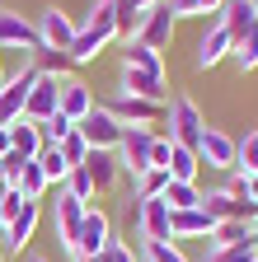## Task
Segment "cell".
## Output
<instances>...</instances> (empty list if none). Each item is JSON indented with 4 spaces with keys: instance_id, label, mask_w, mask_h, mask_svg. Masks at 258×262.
Segmentation results:
<instances>
[{
    "instance_id": "obj_1",
    "label": "cell",
    "mask_w": 258,
    "mask_h": 262,
    "mask_svg": "<svg viewBox=\"0 0 258 262\" xmlns=\"http://www.w3.org/2000/svg\"><path fill=\"white\" fill-rule=\"evenodd\" d=\"M113 38H117V14H113V0H99V5L89 10V19L80 24L75 42H71V61H75V66L94 61V56H99Z\"/></svg>"
},
{
    "instance_id": "obj_2",
    "label": "cell",
    "mask_w": 258,
    "mask_h": 262,
    "mask_svg": "<svg viewBox=\"0 0 258 262\" xmlns=\"http://www.w3.org/2000/svg\"><path fill=\"white\" fill-rule=\"evenodd\" d=\"M169 141L174 145H188V150H197V141H202V131H207V117H202V108L192 103L188 94H174L169 98Z\"/></svg>"
},
{
    "instance_id": "obj_3",
    "label": "cell",
    "mask_w": 258,
    "mask_h": 262,
    "mask_svg": "<svg viewBox=\"0 0 258 262\" xmlns=\"http://www.w3.org/2000/svg\"><path fill=\"white\" fill-rule=\"evenodd\" d=\"M75 131L85 136V145H89V150H113V155H117L122 131H127V126H122L104 103H94V113H89V117H80V122H75Z\"/></svg>"
},
{
    "instance_id": "obj_4",
    "label": "cell",
    "mask_w": 258,
    "mask_h": 262,
    "mask_svg": "<svg viewBox=\"0 0 258 262\" xmlns=\"http://www.w3.org/2000/svg\"><path fill=\"white\" fill-rule=\"evenodd\" d=\"M122 126H160L169 117V103H150V98H132V94H113L104 103Z\"/></svg>"
},
{
    "instance_id": "obj_5",
    "label": "cell",
    "mask_w": 258,
    "mask_h": 262,
    "mask_svg": "<svg viewBox=\"0 0 258 262\" xmlns=\"http://www.w3.org/2000/svg\"><path fill=\"white\" fill-rule=\"evenodd\" d=\"M108 244H113L108 215H104L99 206H89V211H85V225H80V239H75V248H71V262H94Z\"/></svg>"
},
{
    "instance_id": "obj_6",
    "label": "cell",
    "mask_w": 258,
    "mask_h": 262,
    "mask_svg": "<svg viewBox=\"0 0 258 262\" xmlns=\"http://www.w3.org/2000/svg\"><path fill=\"white\" fill-rule=\"evenodd\" d=\"M38 75H43V71H38L33 61H28L19 75H10V80H5V89H0V126H10V122H19V117H24L28 89L38 84Z\"/></svg>"
},
{
    "instance_id": "obj_7",
    "label": "cell",
    "mask_w": 258,
    "mask_h": 262,
    "mask_svg": "<svg viewBox=\"0 0 258 262\" xmlns=\"http://www.w3.org/2000/svg\"><path fill=\"white\" fill-rule=\"evenodd\" d=\"M150 145H155V131L150 126H127L122 131V145H117V164L127 173H146L150 169Z\"/></svg>"
},
{
    "instance_id": "obj_8",
    "label": "cell",
    "mask_w": 258,
    "mask_h": 262,
    "mask_svg": "<svg viewBox=\"0 0 258 262\" xmlns=\"http://www.w3.org/2000/svg\"><path fill=\"white\" fill-rule=\"evenodd\" d=\"M43 42H38V28L33 19H24L14 10H0V52H28L33 56Z\"/></svg>"
},
{
    "instance_id": "obj_9",
    "label": "cell",
    "mask_w": 258,
    "mask_h": 262,
    "mask_svg": "<svg viewBox=\"0 0 258 262\" xmlns=\"http://www.w3.org/2000/svg\"><path fill=\"white\" fill-rule=\"evenodd\" d=\"M33 28H38V42L47 52H71L75 33H80V24H71V14H61V10H43Z\"/></svg>"
},
{
    "instance_id": "obj_10",
    "label": "cell",
    "mask_w": 258,
    "mask_h": 262,
    "mask_svg": "<svg viewBox=\"0 0 258 262\" xmlns=\"http://www.w3.org/2000/svg\"><path fill=\"white\" fill-rule=\"evenodd\" d=\"M132 42H141V47H150V52H165V47L174 42V14H169L165 0H160L155 10H146V19H141V28H136Z\"/></svg>"
},
{
    "instance_id": "obj_11",
    "label": "cell",
    "mask_w": 258,
    "mask_h": 262,
    "mask_svg": "<svg viewBox=\"0 0 258 262\" xmlns=\"http://www.w3.org/2000/svg\"><path fill=\"white\" fill-rule=\"evenodd\" d=\"M197 159H202V169L230 173V169H235V136H225L221 126H207L202 141H197Z\"/></svg>"
},
{
    "instance_id": "obj_12",
    "label": "cell",
    "mask_w": 258,
    "mask_h": 262,
    "mask_svg": "<svg viewBox=\"0 0 258 262\" xmlns=\"http://www.w3.org/2000/svg\"><path fill=\"white\" fill-rule=\"evenodd\" d=\"M169 206H165V196H150V202H136V229H141V239L146 244H165L174 239L169 234Z\"/></svg>"
},
{
    "instance_id": "obj_13",
    "label": "cell",
    "mask_w": 258,
    "mask_h": 262,
    "mask_svg": "<svg viewBox=\"0 0 258 262\" xmlns=\"http://www.w3.org/2000/svg\"><path fill=\"white\" fill-rule=\"evenodd\" d=\"M85 202H75V196L66 192V187H61L56 192V239H61V248H75V239H80V225H85Z\"/></svg>"
},
{
    "instance_id": "obj_14",
    "label": "cell",
    "mask_w": 258,
    "mask_h": 262,
    "mask_svg": "<svg viewBox=\"0 0 258 262\" xmlns=\"http://www.w3.org/2000/svg\"><path fill=\"white\" fill-rule=\"evenodd\" d=\"M202 211H207L216 225H225V220H249V225H253V215H258V206H253V202H235L225 187L202 192Z\"/></svg>"
},
{
    "instance_id": "obj_15",
    "label": "cell",
    "mask_w": 258,
    "mask_h": 262,
    "mask_svg": "<svg viewBox=\"0 0 258 262\" xmlns=\"http://www.w3.org/2000/svg\"><path fill=\"white\" fill-rule=\"evenodd\" d=\"M56 98H61V80H56V75H38V84L28 89V103H24V117L43 126L47 117H56Z\"/></svg>"
},
{
    "instance_id": "obj_16",
    "label": "cell",
    "mask_w": 258,
    "mask_h": 262,
    "mask_svg": "<svg viewBox=\"0 0 258 262\" xmlns=\"http://www.w3.org/2000/svg\"><path fill=\"white\" fill-rule=\"evenodd\" d=\"M117 94L150 98V103H169V84H165V75H146V71H132V66H122V89H117Z\"/></svg>"
},
{
    "instance_id": "obj_17",
    "label": "cell",
    "mask_w": 258,
    "mask_h": 262,
    "mask_svg": "<svg viewBox=\"0 0 258 262\" xmlns=\"http://www.w3.org/2000/svg\"><path fill=\"white\" fill-rule=\"evenodd\" d=\"M33 234H38V202H24V211L5 225V239H0V248H5V253H24L28 244H33Z\"/></svg>"
},
{
    "instance_id": "obj_18",
    "label": "cell",
    "mask_w": 258,
    "mask_h": 262,
    "mask_svg": "<svg viewBox=\"0 0 258 262\" xmlns=\"http://www.w3.org/2000/svg\"><path fill=\"white\" fill-rule=\"evenodd\" d=\"M80 169L89 173L94 192H113V187H117V173H122V164H117V155H113V150H89Z\"/></svg>"
},
{
    "instance_id": "obj_19",
    "label": "cell",
    "mask_w": 258,
    "mask_h": 262,
    "mask_svg": "<svg viewBox=\"0 0 258 262\" xmlns=\"http://www.w3.org/2000/svg\"><path fill=\"white\" fill-rule=\"evenodd\" d=\"M211 229H216V220H211L202 206L174 211V215H169V234H174V244H178V239H211Z\"/></svg>"
},
{
    "instance_id": "obj_20",
    "label": "cell",
    "mask_w": 258,
    "mask_h": 262,
    "mask_svg": "<svg viewBox=\"0 0 258 262\" xmlns=\"http://www.w3.org/2000/svg\"><path fill=\"white\" fill-rule=\"evenodd\" d=\"M56 113H66L71 122L94 113V89L85 80H61V98H56Z\"/></svg>"
},
{
    "instance_id": "obj_21",
    "label": "cell",
    "mask_w": 258,
    "mask_h": 262,
    "mask_svg": "<svg viewBox=\"0 0 258 262\" xmlns=\"http://www.w3.org/2000/svg\"><path fill=\"white\" fill-rule=\"evenodd\" d=\"M207 244H211V253H221V248H258V234H253L249 220H225V225L211 229Z\"/></svg>"
},
{
    "instance_id": "obj_22",
    "label": "cell",
    "mask_w": 258,
    "mask_h": 262,
    "mask_svg": "<svg viewBox=\"0 0 258 262\" xmlns=\"http://www.w3.org/2000/svg\"><path fill=\"white\" fill-rule=\"evenodd\" d=\"M216 24H221V28H230V38L240 42L244 33L258 24V5H253V0H225L221 14H216Z\"/></svg>"
},
{
    "instance_id": "obj_23",
    "label": "cell",
    "mask_w": 258,
    "mask_h": 262,
    "mask_svg": "<svg viewBox=\"0 0 258 262\" xmlns=\"http://www.w3.org/2000/svg\"><path fill=\"white\" fill-rule=\"evenodd\" d=\"M235 52V38H230V28H221V24H211L207 33H202V42H197V66L202 71H211L216 61H225Z\"/></svg>"
},
{
    "instance_id": "obj_24",
    "label": "cell",
    "mask_w": 258,
    "mask_h": 262,
    "mask_svg": "<svg viewBox=\"0 0 258 262\" xmlns=\"http://www.w3.org/2000/svg\"><path fill=\"white\" fill-rule=\"evenodd\" d=\"M10 150L14 155H24V159H38L47 145H43V131H38V122H28V117H19V122H10Z\"/></svg>"
},
{
    "instance_id": "obj_25",
    "label": "cell",
    "mask_w": 258,
    "mask_h": 262,
    "mask_svg": "<svg viewBox=\"0 0 258 262\" xmlns=\"http://www.w3.org/2000/svg\"><path fill=\"white\" fill-rule=\"evenodd\" d=\"M197 173H202V159H197V150L174 145V150H169V178H174V183H197Z\"/></svg>"
},
{
    "instance_id": "obj_26",
    "label": "cell",
    "mask_w": 258,
    "mask_h": 262,
    "mask_svg": "<svg viewBox=\"0 0 258 262\" xmlns=\"http://www.w3.org/2000/svg\"><path fill=\"white\" fill-rule=\"evenodd\" d=\"M122 66H132V71H146V75H165V52H150V47H141V42H127Z\"/></svg>"
},
{
    "instance_id": "obj_27",
    "label": "cell",
    "mask_w": 258,
    "mask_h": 262,
    "mask_svg": "<svg viewBox=\"0 0 258 262\" xmlns=\"http://www.w3.org/2000/svg\"><path fill=\"white\" fill-rule=\"evenodd\" d=\"M33 66H38L43 75H56V80H71V71H75L71 52H47V47H38V52H33Z\"/></svg>"
},
{
    "instance_id": "obj_28",
    "label": "cell",
    "mask_w": 258,
    "mask_h": 262,
    "mask_svg": "<svg viewBox=\"0 0 258 262\" xmlns=\"http://www.w3.org/2000/svg\"><path fill=\"white\" fill-rule=\"evenodd\" d=\"M47 173H43V164L38 159H28L24 164V173H19V192H24V202H43V192H47Z\"/></svg>"
},
{
    "instance_id": "obj_29",
    "label": "cell",
    "mask_w": 258,
    "mask_h": 262,
    "mask_svg": "<svg viewBox=\"0 0 258 262\" xmlns=\"http://www.w3.org/2000/svg\"><path fill=\"white\" fill-rule=\"evenodd\" d=\"M235 169L244 178H258V131H244L235 141Z\"/></svg>"
},
{
    "instance_id": "obj_30",
    "label": "cell",
    "mask_w": 258,
    "mask_h": 262,
    "mask_svg": "<svg viewBox=\"0 0 258 262\" xmlns=\"http://www.w3.org/2000/svg\"><path fill=\"white\" fill-rule=\"evenodd\" d=\"M165 206H169V211H192V206H202L197 183H174V178H169V187H165Z\"/></svg>"
},
{
    "instance_id": "obj_31",
    "label": "cell",
    "mask_w": 258,
    "mask_h": 262,
    "mask_svg": "<svg viewBox=\"0 0 258 262\" xmlns=\"http://www.w3.org/2000/svg\"><path fill=\"white\" fill-rule=\"evenodd\" d=\"M165 187H169V173H165V169H146V173H136V178H132V192H136V202L165 196Z\"/></svg>"
},
{
    "instance_id": "obj_32",
    "label": "cell",
    "mask_w": 258,
    "mask_h": 262,
    "mask_svg": "<svg viewBox=\"0 0 258 262\" xmlns=\"http://www.w3.org/2000/svg\"><path fill=\"white\" fill-rule=\"evenodd\" d=\"M113 14H117V38L132 42V38H136V28H141V19H146V10H136L132 0H113Z\"/></svg>"
},
{
    "instance_id": "obj_33",
    "label": "cell",
    "mask_w": 258,
    "mask_h": 262,
    "mask_svg": "<svg viewBox=\"0 0 258 262\" xmlns=\"http://www.w3.org/2000/svg\"><path fill=\"white\" fill-rule=\"evenodd\" d=\"M225 0H169V14L174 19H207V14H221Z\"/></svg>"
},
{
    "instance_id": "obj_34",
    "label": "cell",
    "mask_w": 258,
    "mask_h": 262,
    "mask_svg": "<svg viewBox=\"0 0 258 262\" xmlns=\"http://www.w3.org/2000/svg\"><path fill=\"white\" fill-rule=\"evenodd\" d=\"M230 61L240 66V71H253V66H258V24L244 33V38L235 42V52H230Z\"/></svg>"
},
{
    "instance_id": "obj_35",
    "label": "cell",
    "mask_w": 258,
    "mask_h": 262,
    "mask_svg": "<svg viewBox=\"0 0 258 262\" xmlns=\"http://www.w3.org/2000/svg\"><path fill=\"white\" fill-rule=\"evenodd\" d=\"M38 164H43V173H47V183H52V187L71 178V164L61 159V150H56V145H47V150L38 155Z\"/></svg>"
},
{
    "instance_id": "obj_36",
    "label": "cell",
    "mask_w": 258,
    "mask_h": 262,
    "mask_svg": "<svg viewBox=\"0 0 258 262\" xmlns=\"http://www.w3.org/2000/svg\"><path fill=\"white\" fill-rule=\"evenodd\" d=\"M141 262H188V253L174 239H165V244H141Z\"/></svg>"
},
{
    "instance_id": "obj_37",
    "label": "cell",
    "mask_w": 258,
    "mask_h": 262,
    "mask_svg": "<svg viewBox=\"0 0 258 262\" xmlns=\"http://www.w3.org/2000/svg\"><path fill=\"white\" fill-rule=\"evenodd\" d=\"M38 131H43V145H61V141H66L71 131H75V122H71L66 113H56V117H47Z\"/></svg>"
},
{
    "instance_id": "obj_38",
    "label": "cell",
    "mask_w": 258,
    "mask_h": 262,
    "mask_svg": "<svg viewBox=\"0 0 258 262\" xmlns=\"http://www.w3.org/2000/svg\"><path fill=\"white\" fill-rule=\"evenodd\" d=\"M61 187H66V192L75 196V202H85V206H94V196H99V192H94V183H89V173H85V169H71V178L61 183Z\"/></svg>"
},
{
    "instance_id": "obj_39",
    "label": "cell",
    "mask_w": 258,
    "mask_h": 262,
    "mask_svg": "<svg viewBox=\"0 0 258 262\" xmlns=\"http://www.w3.org/2000/svg\"><path fill=\"white\" fill-rule=\"evenodd\" d=\"M56 150H61V159H66L71 169H80V164H85V155H89V145H85V136H80V131H71V136L61 141Z\"/></svg>"
},
{
    "instance_id": "obj_40",
    "label": "cell",
    "mask_w": 258,
    "mask_h": 262,
    "mask_svg": "<svg viewBox=\"0 0 258 262\" xmlns=\"http://www.w3.org/2000/svg\"><path fill=\"white\" fill-rule=\"evenodd\" d=\"M24 211V192L19 187H0V225H10Z\"/></svg>"
},
{
    "instance_id": "obj_41",
    "label": "cell",
    "mask_w": 258,
    "mask_h": 262,
    "mask_svg": "<svg viewBox=\"0 0 258 262\" xmlns=\"http://www.w3.org/2000/svg\"><path fill=\"white\" fill-rule=\"evenodd\" d=\"M99 262H141V253H136L132 244H117V239H113V244L99 253Z\"/></svg>"
},
{
    "instance_id": "obj_42",
    "label": "cell",
    "mask_w": 258,
    "mask_h": 262,
    "mask_svg": "<svg viewBox=\"0 0 258 262\" xmlns=\"http://www.w3.org/2000/svg\"><path fill=\"white\" fill-rule=\"evenodd\" d=\"M169 150H174L169 136H155V145H150V169H165L169 173Z\"/></svg>"
},
{
    "instance_id": "obj_43",
    "label": "cell",
    "mask_w": 258,
    "mask_h": 262,
    "mask_svg": "<svg viewBox=\"0 0 258 262\" xmlns=\"http://www.w3.org/2000/svg\"><path fill=\"white\" fill-rule=\"evenodd\" d=\"M207 262H258V248H221Z\"/></svg>"
},
{
    "instance_id": "obj_44",
    "label": "cell",
    "mask_w": 258,
    "mask_h": 262,
    "mask_svg": "<svg viewBox=\"0 0 258 262\" xmlns=\"http://www.w3.org/2000/svg\"><path fill=\"white\" fill-rule=\"evenodd\" d=\"M225 192H230L235 202H249V178H244L240 169H230V178H225Z\"/></svg>"
},
{
    "instance_id": "obj_45",
    "label": "cell",
    "mask_w": 258,
    "mask_h": 262,
    "mask_svg": "<svg viewBox=\"0 0 258 262\" xmlns=\"http://www.w3.org/2000/svg\"><path fill=\"white\" fill-rule=\"evenodd\" d=\"M10 150V126H0V155Z\"/></svg>"
},
{
    "instance_id": "obj_46",
    "label": "cell",
    "mask_w": 258,
    "mask_h": 262,
    "mask_svg": "<svg viewBox=\"0 0 258 262\" xmlns=\"http://www.w3.org/2000/svg\"><path fill=\"white\" fill-rule=\"evenodd\" d=\"M249 202L258 206V178H249Z\"/></svg>"
},
{
    "instance_id": "obj_47",
    "label": "cell",
    "mask_w": 258,
    "mask_h": 262,
    "mask_svg": "<svg viewBox=\"0 0 258 262\" xmlns=\"http://www.w3.org/2000/svg\"><path fill=\"white\" fill-rule=\"evenodd\" d=\"M132 5H136V10H155V5H160V0H132Z\"/></svg>"
},
{
    "instance_id": "obj_48",
    "label": "cell",
    "mask_w": 258,
    "mask_h": 262,
    "mask_svg": "<svg viewBox=\"0 0 258 262\" xmlns=\"http://www.w3.org/2000/svg\"><path fill=\"white\" fill-rule=\"evenodd\" d=\"M5 80H10V75H5V52H0V89H5Z\"/></svg>"
},
{
    "instance_id": "obj_49",
    "label": "cell",
    "mask_w": 258,
    "mask_h": 262,
    "mask_svg": "<svg viewBox=\"0 0 258 262\" xmlns=\"http://www.w3.org/2000/svg\"><path fill=\"white\" fill-rule=\"evenodd\" d=\"M28 262H47V257H38V253H28Z\"/></svg>"
},
{
    "instance_id": "obj_50",
    "label": "cell",
    "mask_w": 258,
    "mask_h": 262,
    "mask_svg": "<svg viewBox=\"0 0 258 262\" xmlns=\"http://www.w3.org/2000/svg\"><path fill=\"white\" fill-rule=\"evenodd\" d=\"M253 234H258V215H253Z\"/></svg>"
},
{
    "instance_id": "obj_51",
    "label": "cell",
    "mask_w": 258,
    "mask_h": 262,
    "mask_svg": "<svg viewBox=\"0 0 258 262\" xmlns=\"http://www.w3.org/2000/svg\"><path fill=\"white\" fill-rule=\"evenodd\" d=\"M0 239H5V225H0Z\"/></svg>"
},
{
    "instance_id": "obj_52",
    "label": "cell",
    "mask_w": 258,
    "mask_h": 262,
    "mask_svg": "<svg viewBox=\"0 0 258 262\" xmlns=\"http://www.w3.org/2000/svg\"><path fill=\"white\" fill-rule=\"evenodd\" d=\"M0 262H5V248H0Z\"/></svg>"
},
{
    "instance_id": "obj_53",
    "label": "cell",
    "mask_w": 258,
    "mask_h": 262,
    "mask_svg": "<svg viewBox=\"0 0 258 262\" xmlns=\"http://www.w3.org/2000/svg\"><path fill=\"white\" fill-rule=\"evenodd\" d=\"M253 5H258V0H253Z\"/></svg>"
},
{
    "instance_id": "obj_54",
    "label": "cell",
    "mask_w": 258,
    "mask_h": 262,
    "mask_svg": "<svg viewBox=\"0 0 258 262\" xmlns=\"http://www.w3.org/2000/svg\"><path fill=\"white\" fill-rule=\"evenodd\" d=\"M94 262H99V257H94Z\"/></svg>"
}]
</instances>
